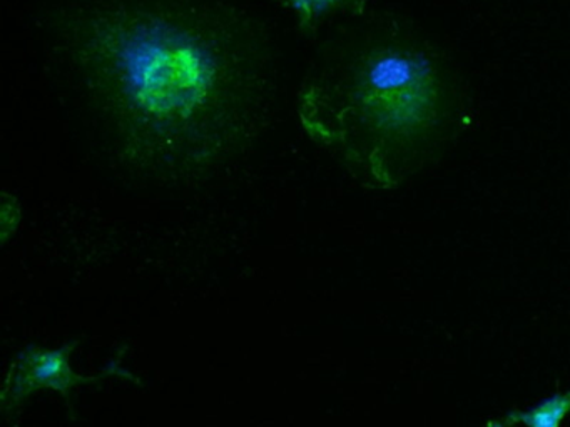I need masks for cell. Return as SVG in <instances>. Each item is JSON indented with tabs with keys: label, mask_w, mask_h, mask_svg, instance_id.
I'll return each mask as SVG.
<instances>
[{
	"label": "cell",
	"mask_w": 570,
	"mask_h": 427,
	"mask_svg": "<svg viewBox=\"0 0 570 427\" xmlns=\"http://www.w3.org/2000/svg\"><path fill=\"white\" fill-rule=\"evenodd\" d=\"M570 414V389L553 394L529 410H512L503 419L492 420L490 426L523 424L529 427H557Z\"/></svg>",
	"instance_id": "4"
},
{
	"label": "cell",
	"mask_w": 570,
	"mask_h": 427,
	"mask_svg": "<svg viewBox=\"0 0 570 427\" xmlns=\"http://www.w3.org/2000/svg\"><path fill=\"white\" fill-rule=\"evenodd\" d=\"M58 39L121 162L156 182L208 179L268 126L272 39L233 0H82Z\"/></svg>",
	"instance_id": "1"
},
{
	"label": "cell",
	"mask_w": 570,
	"mask_h": 427,
	"mask_svg": "<svg viewBox=\"0 0 570 427\" xmlns=\"http://www.w3.org/2000/svg\"><path fill=\"white\" fill-rule=\"evenodd\" d=\"M456 112L455 87L435 50L386 20L330 40L298 96L309 139L382 189L435 159Z\"/></svg>",
	"instance_id": "2"
},
{
	"label": "cell",
	"mask_w": 570,
	"mask_h": 427,
	"mask_svg": "<svg viewBox=\"0 0 570 427\" xmlns=\"http://www.w3.org/2000/svg\"><path fill=\"white\" fill-rule=\"evenodd\" d=\"M72 347L61 349H31L22 352L12 364L2 390L4 406H18L36 390L55 389L69 393L82 377L72 370L69 354Z\"/></svg>",
	"instance_id": "3"
},
{
	"label": "cell",
	"mask_w": 570,
	"mask_h": 427,
	"mask_svg": "<svg viewBox=\"0 0 570 427\" xmlns=\"http://www.w3.org/2000/svg\"><path fill=\"white\" fill-rule=\"evenodd\" d=\"M283 2L298 17L299 29L313 32L332 13L346 12L360 16L365 12L370 0H283Z\"/></svg>",
	"instance_id": "5"
}]
</instances>
